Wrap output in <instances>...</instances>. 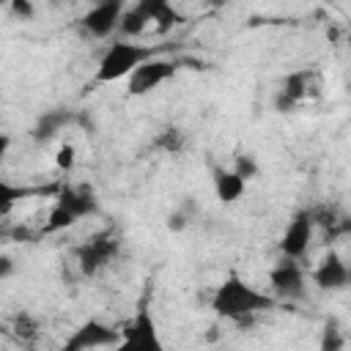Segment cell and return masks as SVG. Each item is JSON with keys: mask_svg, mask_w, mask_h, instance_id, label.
Here are the masks:
<instances>
[{"mask_svg": "<svg viewBox=\"0 0 351 351\" xmlns=\"http://www.w3.org/2000/svg\"><path fill=\"white\" fill-rule=\"evenodd\" d=\"M121 250V239L112 230H101L77 247V269L82 277H96Z\"/></svg>", "mask_w": 351, "mask_h": 351, "instance_id": "5b68a950", "label": "cell"}, {"mask_svg": "<svg viewBox=\"0 0 351 351\" xmlns=\"http://www.w3.org/2000/svg\"><path fill=\"white\" fill-rule=\"evenodd\" d=\"M0 3H5V5H8V0H0Z\"/></svg>", "mask_w": 351, "mask_h": 351, "instance_id": "484cf974", "label": "cell"}, {"mask_svg": "<svg viewBox=\"0 0 351 351\" xmlns=\"http://www.w3.org/2000/svg\"><path fill=\"white\" fill-rule=\"evenodd\" d=\"M93 214H99V197H96L93 186H88V184H74V186L63 184L60 192L55 195V206L49 208L41 233L44 236L60 233V230H66V228H71L80 219L93 217Z\"/></svg>", "mask_w": 351, "mask_h": 351, "instance_id": "7a4b0ae2", "label": "cell"}, {"mask_svg": "<svg viewBox=\"0 0 351 351\" xmlns=\"http://www.w3.org/2000/svg\"><path fill=\"white\" fill-rule=\"evenodd\" d=\"M121 351H162V340L156 332V321L145 304L121 326Z\"/></svg>", "mask_w": 351, "mask_h": 351, "instance_id": "8992f818", "label": "cell"}, {"mask_svg": "<svg viewBox=\"0 0 351 351\" xmlns=\"http://www.w3.org/2000/svg\"><path fill=\"white\" fill-rule=\"evenodd\" d=\"M151 25V19L132 3L126 11H123V16H121V25H118V30H121V36H126V38H137V36H143L145 33V27Z\"/></svg>", "mask_w": 351, "mask_h": 351, "instance_id": "2e32d148", "label": "cell"}, {"mask_svg": "<svg viewBox=\"0 0 351 351\" xmlns=\"http://www.w3.org/2000/svg\"><path fill=\"white\" fill-rule=\"evenodd\" d=\"M274 302H277V296L252 288L241 274L230 271L214 288L211 310H214L217 318H225V321H233V324H247V321H252V315L271 310Z\"/></svg>", "mask_w": 351, "mask_h": 351, "instance_id": "6da1fadb", "label": "cell"}, {"mask_svg": "<svg viewBox=\"0 0 351 351\" xmlns=\"http://www.w3.org/2000/svg\"><path fill=\"white\" fill-rule=\"evenodd\" d=\"M156 58V49L154 47H143V44H134V41H110V47L104 49V55L99 58V66H96V74H93V82H115V80H123L129 77L140 63Z\"/></svg>", "mask_w": 351, "mask_h": 351, "instance_id": "3957f363", "label": "cell"}, {"mask_svg": "<svg viewBox=\"0 0 351 351\" xmlns=\"http://www.w3.org/2000/svg\"><path fill=\"white\" fill-rule=\"evenodd\" d=\"M14 335L22 340V343H33L38 337V324L27 315V313H19L14 318Z\"/></svg>", "mask_w": 351, "mask_h": 351, "instance_id": "ac0fdd59", "label": "cell"}, {"mask_svg": "<svg viewBox=\"0 0 351 351\" xmlns=\"http://www.w3.org/2000/svg\"><path fill=\"white\" fill-rule=\"evenodd\" d=\"M211 181H214V192L222 203H236L244 197L247 192V178H241L236 170H225V167H214L211 173Z\"/></svg>", "mask_w": 351, "mask_h": 351, "instance_id": "5bb4252c", "label": "cell"}, {"mask_svg": "<svg viewBox=\"0 0 351 351\" xmlns=\"http://www.w3.org/2000/svg\"><path fill=\"white\" fill-rule=\"evenodd\" d=\"M315 236V219H313V208H302L291 217V222L285 225V233L280 236L277 247L285 258H296L302 261L310 250V241Z\"/></svg>", "mask_w": 351, "mask_h": 351, "instance_id": "ba28073f", "label": "cell"}, {"mask_svg": "<svg viewBox=\"0 0 351 351\" xmlns=\"http://www.w3.org/2000/svg\"><path fill=\"white\" fill-rule=\"evenodd\" d=\"M189 225V217L181 211V208H176L170 217H167V230H173V233H178V230H184Z\"/></svg>", "mask_w": 351, "mask_h": 351, "instance_id": "603a6c76", "label": "cell"}, {"mask_svg": "<svg viewBox=\"0 0 351 351\" xmlns=\"http://www.w3.org/2000/svg\"><path fill=\"white\" fill-rule=\"evenodd\" d=\"M156 148H162L165 154H181L184 145H186V134L181 129H165L156 140H154Z\"/></svg>", "mask_w": 351, "mask_h": 351, "instance_id": "e0dca14e", "label": "cell"}, {"mask_svg": "<svg viewBox=\"0 0 351 351\" xmlns=\"http://www.w3.org/2000/svg\"><path fill=\"white\" fill-rule=\"evenodd\" d=\"M321 93V74L315 69H296L288 71L274 93V110L277 112H293L299 104L315 99Z\"/></svg>", "mask_w": 351, "mask_h": 351, "instance_id": "277c9868", "label": "cell"}, {"mask_svg": "<svg viewBox=\"0 0 351 351\" xmlns=\"http://www.w3.org/2000/svg\"><path fill=\"white\" fill-rule=\"evenodd\" d=\"M74 162H77V154H74V145H71V143H66V145H60V148H58V154H55V165H58V170H63V173H69V170L74 167Z\"/></svg>", "mask_w": 351, "mask_h": 351, "instance_id": "44dd1931", "label": "cell"}, {"mask_svg": "<svg viewBox=\"0 0 351 351\" xmlns=\"http://www.w3.org/2000/svg\"><path fill=\"white\" fill-rule=\"evenodd\" d=\"M8 14L14 19H22V22H30L36 16V5L33 0H8Z\"/></svg>", "mask_w": 351, "mask_h": 351, "instance_id": "ffe728a7", "label": "cell"}, {"mask_svg": "<svg viewBox=\"0 0 351 351\" xmlns=\"http://www.w3.org/2000/svg\"><path fill=\"white\" fill-rule=\"evenodd\" d=\"M71 121V115L69 112H63V110H52V112H44L41 118H38V123L33 126V140L36 143H47V140H52L66 123Z\"/></svg>", "mask_w": 351, "mask_h": 351, "instance_id": "9a60e30c", "label": "cell"}, {"mask_svg": "<svg viewBox=\"0 0 351 351\" xmlns=\"http://www.w3.org/2000/svg\"><path fill=\"white\" fill-rule=\"evenodd\" d=\"M176 63L165 60V58H151L145 63H140L129 77H126V93L129 96H145L151 90H156L162 82H167L176 74Z\"/></svg>", "mask_w": 351, "mask_h": 351, "instance_id": "9c48e42d", "label": "cell"}, {"mask_svg": "<svg viewBox=\"0 0 351 351\" xmlns=\"http://www.w3.org/2000/svg\"><path fill=\"white\" fill-rule=\"evenodd\" d=\"M233 170H236L241 178L250 181V178L258 176V162H255L250 154H236V156H233Z\"/></svg>", "mask_w": 351, "mask_h": 351, "instance_id": "d6986e66", "label": "cell"}, {"mask_svg": "<svg viewBox=\"0 0 351 351\" xmlns=\"http://www.w3.org/2000/svg\"><path fill=\"white\" fill-rule=\"evenodd\" d=\"M340 346H343L340 329H335V326H329V324H326L324 337H321V348H324V351H335V348H340Z\"/></svg>", "mask_w": 351, "mask_h": 351, "instance_id": "7402d4cb", "label": "cell"}, {"mask_svg": "<svg viewBox=\"0 0 351 351\" xmlns=\"http://www.w3.org/2000/svg\"><path fill=\"white\" fill-rule=\"evenodd\" d=\"M134 5L151 19V25H156V33H159V36L170 33L176 25L184 22V16L173 8L170 0H134Z\"/></svg>", "mask_w": 351, "mask_h": 351, "instance_id": "4fadbf2b", "label": "cell"}, {"mask_svg": "<svg viewBox=\"0 0 351 351\" xmlns=\"http://www.w3.org/2000/svg\"><path fill=\"white\" fill-rule=\"evenodd\" d=\"M52 3H58V0H52Z\"/></svg>", "mask_w": 351, "mask_h": 351, "instance_id": "4316f807", "label": "cell"}, {"mask_svg": "<svg viewBox=\"0 0 351 351\" xmlns=\"http://www.w3.org/2000/svg\"><path fill=\"white\" fill-rule=\"evenodd\" d=\"M208 3H211V5H222L225 0H208Z\"/></svg>", "mask_w": 351, "mask_h": 351, "instance_id": "d4e9b609", "label": "cell"}, {"mask_svg": "<svg viewBox=\"0 0 351 351\" xmlns=\"http://www.w3.org/2000/svg\"><path fill=\"white\" fill-rule=\"evenodd\" d=\"M90 348H121V329L88 318L63 343V351H90Z\"/></svg>", "mask_w": 351, "mask_h": 351, "instance_id": "52a82bcc", "label": "cell"}, {"mask_svg": "<svg viewBox=\"0 0 351 351\" xmlns=\"http://www.w3.org/2000/svg\"><path fill=\"white\" fill-rule=\"evenodd\" d=\"M310 277H313V282H315L321 291H343V288L351 285V263H348L340 252L329 250V252L318 261V266L313 269Z\"/></svg>", "mask_w": 351, "mask_h": 351, "instance_id": "7c38bea8", "label": "cell"}, {"mask_svg": "<svg viewBox=\"0 0 351 351\" xmlns=\"http://www.w3.org/2000/svg\"><path fill=\"white\" fill-rule=\"evenodd\" d=\"M0 263H3V269H0V274H3V277H8V274H11V258H3Z\"/></svg>", "mask_w": 351, "mask_h": 351, "instance_id": "cb8c5ba5", "label": "cell"}, {"mask_svg": "<svg viewBox=\"0 0 351 351\" xmlns=\"http://www.w3.org/2000/svg\"><path fill=\"white\" fill-rule=\"evenodd\" d=\"M123 11H126V0H99L80 19V27L90 38H107V36H112L118 30Z\"/></svg>", "mask_w": 351, "mask_h": 351, "instance_id": "30bf717a", "label": "cell"}, {"mask_svg": "<svg viewBox=\"0 0 351 351\" xmlns=\"http://www.w3.org/2000/svg\"><path fill=\"white\" fill-rule=\"evenodd\" d=\"M269 285L274 291L277 299L282 302H296L304 296V269L299 266L296 258H285L280 263H274V269L269 271Z\"/></svg>", "mask_w": 351, "mask_h": 351, "instance_id": "8fae6325", "label": "cell"}]
</instances>
